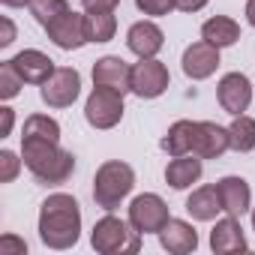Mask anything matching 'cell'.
<instances>
[{
    "label": "cell",
    "mask_w": 255,
    "mask_h": 255,
    "mask_svg": "<svg viewBox=\"0 0 255 255\" xmlns=\"http://www.w3.org/2000/svg\"><path fill=\"white\" fill-rule=\"evenodd\" d=\"M81 204L75 195L69 192H51L42 204H39V219H36V231L39 240L54 249V252H66L81 240Z\"/></svg>",
    "instance_id": "6da1fadb"
},
{
    "label": "cell",
    "mask_w": 255,
    "mask_h": 255,
    "mask_svg": "<svg viewBox=\"0 0 255 255\" xmlns=\"http://www.w3.org/2000/svg\"><path fill=\"white\" fill-rule=\"evenodd\" d=\"M21 159L39 186H63L75 174V153L51 138H21Z\"/></svg>",
    "instance_id": "7a4b0ae2"
},
{
    "label": "cell",
    "mask_w": 255,
    "mask_h": 255,
    "mask_svg": "<svg viewBox=\"0 0 255 255\" xmlns=\"http://www.w3.org/2000/svg\"><path fill=\"white\" fill-rule=\"evenodd\" d=\"M135 189V168L123 159H105L93 174V201L105 213H114Z\"/></svg>",
    "instance_id": "3957f363"
},
{
    "label": "cell",
    "mask_w": 255,
    "mask_h": 255,
    "mask_svg": "<svg viewBox=\"0 0 255 255\" xmlns=\"http://www.w3.org/2000/svg\"><path fill=\"white\" fill-rule=\"evenodd\" d=\"M141 237L144 234L129 219L105 213L102 219H96V225L90 231V246L99 255H135L141 249Z\"/></svg>",
    "instance_id": "277c9868"
},
{
    "label": "cell",
    "mask_w": 255,
    "mask_h": 255,
    "mask_svg": "<svg viewBox=\"0 0 255 255\" xmlns=\"http://www.w3.org/2000/svg\"><path fill=\"white\" fill-rule=\"evenodd\" d=\"M123 93L111 90V87H99L93 84V90L87 93L84 99V120L93 126V129L105 132V129H114V126L123 120Z\"/></svg>",
    "instance_id": "5b68a950"
},
{
    "label": "cell",
    "mask_w": 255,
    "mask_h": 255,
    "mask_svg": "<svg viewBox=\"0 0 255 255\" xmlns=\"http://www.w3.org/2000/svg\"><path fill=\"white\" fill-rule=\"evenodd\" d=\"M126 219H129L141 234H159L165 228V222L171 219L168 204L162 201V195L156 192H141L129 201L126 207Z\"/></svg>",
    "instance_id": "8992f818"
},
{
    "label": "cell",
    "mask_w": 255,
    "mask_h": 255,
    "mask_svg": "<svg viewBox=\"0 0 255 255\" xmlns=\"http://www.w3.org/2000/svg\"><path fill=\"white\" fill-rule=\"evenodd\" d=\"M39 96L48 108H69L81 96V72L75 66H57L51 78L39 87Z\"/></svg>",
    "instance_id": "52a82bcc"
},
{
    "label": "cell",
    "mask_w": 255,
    "mask_h": 255,
    "mask_svg": "<svg viewBox=\"0 0 255 255\" xmlns=\"http://www.w3.org/2000/svg\"><path fill=\"white\" fill-rule=\"evenodd\" d=\"M171 84V72L159 57H147L132 63V96L138 99H159Z\"/></svg>",
    "instance_id": "ba28073f"
},
{
    "label": "cell",
    "mask_w": 255,
    "mask_h": 255,
    "mask_svg": "<svg viewBox=\"0 0 255 255\" xmlns=\"http://www.w3.org/2000/svg\"><path fill=\"white\" fill-rule=\"evenodd\" d=\"M45 33L60 51H78L90 42L87 39V18H84V12H75V9H66L63 15L48 21Z\"/></svg>",
    "instance_id": "9c48e42d"
},
{
    "label": "cell",
    "mask_w": 255,
    "mask_h": 255,
    "mask_svg": "<svg viewBox=\"0 0 255 255\" xmlns=\"http://www.w3.org/2000/svg\"><path fill=\"white\" fill-rule=\"evenodd\" d=\"M252 96H255V90H252V78L246 72H225L216 84V102L231 117L246 114L252 105Z\"/></svg>",
    "instance_id": "30bf717a"
},
{
    "label": "cell",
    "mask_w": 255,
    "mask_h": 255,
    "mask_svg": "<svg viewBox=\"0 0 255 255\" xmlns=\"http://www.w3.org/2000/svg\"><path fill=\"white\" fill-rule=\"evenodd\" d=\"M219 51H222V48H216V45H210V42H204V39L186 45V48H183V57H180L183 75H186L189 81H207L210 75H216V69H219V63H222Z\"/></svg>",
    "instance_id": "8fae6325"
},
{
    "label": "cell",
    "mask_w": 255,
    "mask_h": 255,
    "mask_svg": "<svg viewBox=\"0 0 255 255\" xmlns=\"http://www.w3.org/2000/svg\"><path fill=\"white\" fill-rule=\"evenodd\" d=\"M126 48L138 60L159 57V51L165 48V33L153 18H141V21L129 24V30H126Z\"/></svg>",
    "instance_id": "7c38bea8"
},
{
    "label": "cell",
    "mask_w": 255,
    "mask_h": 255,
    "mask_svg": "<svg viewBox=\"0 0 255 255\" xmlns=\"http://www.w3.org/2000/svg\"><path fill=\"white\" fill-rule=\"evenodd\" d=\"M93 84L111 87L117 93H132V63H126L120 54H102L93 63Z\"/></svg>",
    "instance_id": "4fadbf2b"
},
{
    "label": "cell",
    "mask_w": 255,
    "mask_h": 255,
    "mask_svg": "<svg viewBox=\"0 0 255 255\" xmlns=\"http://www.w3.org/2000/svg\"><path fill=\"white\" fill-rule=\"evenodd\" d=\"M216 189H219V201H222V210L228 216H237L243 219L249 210H252V186L246 177L240 174H225L216 180Z\"/></svg>",
    "instance_id": "5bb4252c"
},
{
    "label": "cell",
    "mask_w": 255,
    "mask_h": 255,
    "mask_svg": "<svg viewBox=\"0 0 255 255\" xmlns=\"http://www.w3.org/2000/svg\"><path fill=\"white\" fill-rule=\"evenodd\" d=\"M210 249L216 255H234V252H246L249 249V240H246V231L240 225L237 216H222L213 222L210 228Z\"/></svg>",
    "instance_id": "9a60e30c"
},
{
    "label": "cell",
    "mask_w": 255,
    "mask_h": 255,
    "mask_svg": "<svg viewBox=\"0 0 255 255\" xmlns=\"http://www.w3.org/2000/svg\"><path fill=\"white\" fill-rule=\"evenodd\" d=\"M159 237V246L168 252V255H189V252H195L198 249V231H195V225L192 222H186V219H168L165 222V228L156 234Z\"/></svg>",
    "instance_id": "2e32d148"
},
{
    "label": "cell",
    "mask_w": 255,
    "mask_h": 255,
    "mask_svg": "<svg viewBox=\"0 0 255 255\" xmlns=\"http://www.w3.org/2000/svg\"><path fill=\"white\" fill-rule=\"evenodd\" d=\"M9 60H12V66L18 69V75L24 78V84H36V87H42V84L51 78V72L57 69L54 60H51L45 51H39V48H24V51H18V54L9 57Z\"/></svg>",
    "instance_id": "e0dca14e"
},
{
    "label": "cell",
    "mask_w": 255,
    "mask_h": 255,
    "mask_svg": "<svg viewBox=\"0 0 255 255\" xmlns=\"http://www.w3.org/2000/svg\"><path fill=\"white\" fill-rule=\"evenodd\" d=\"M231 150L228 126H219L213 120H198V138H195V156L201 159H219Z\"/></svg>",
    "instance_id": "ac0fdd59"
},
{
    "label": "cell",
    "mask_w": 255,
    "mask_h": 255,
    "mask_svg": "<svg viewBox=\"0 0 255 255\" xmlns=\"http://www.w3.org/2000/svg\"><path fill=\"white\" fill-rule=\"evenodd\" d=\"M204 174V159L195 153H183V156H171L165 165V183L177 192L192 189Z\"/></svg>",
    "instance_id": "d6986e66"
},
{
    "label": "cell",
    "mask_w": 255,
    "mask_h": 255,
    "mask_svg": "<svg viewBox=\"0 0 255 255\" xmlns=\"http://www.w3.org/2000/svg\"><path fill=\"white\" fill-rule=\"evenodd\" d=\"M186 213L192 216V222H216L219 219V213H225L222 210V201H219V189H216V183L210 186H195L192 192H189V198H186Z\"/></svg>",
    "instance_id": "ffe728a7"
},
{
    "label": "cell",
    "mask_w": 255,
    "mask_h": 255,
    "mask_svg": "<svg viewBox=\"0 0 255 255\" xmlns=\"http://www.w3.org/2000/svg\"><path fill=\"white\" fill-rule=\"evenodd\" d=\"M195 138H198V120H174L168 126V132L162 135L159 147L168 156H183L195 150Z\"/></svg>",
    "instance_id": "44dd1931"
},
{
    "label": "cell",
    "mask_w": 255,
    "mask_h": 255,
    "mask_svg": "<svg viewBox=\"0 0 255 255\" xmlns=\"http://www.w3.org/2000/svg\"><path fill=\"white\" fill-rule=\"evenodd\" d=\"M201 39L216 48H231L240 42V24L231 15H210L201 24Z\"/></svg>",
    "instance_id": "7402d4cb"
},
{
    "label": "cell",
    "mask_w": 255,
    "mask_h": 255,
    "mask_svg": "<svg viewBox=\"0 0 255 255\" xmlns=\"http://www.w3.org/2000/svg\"><path fill=\"white\" fill-rule=\"evenodd\" d=\"M228 135H231V150L234 153H252L255 150V117L237 114L228 123Z\"/></svg>",
    "instance_id": "603a6c76"
},
{
    "label": "cell",
    "mask_w": 255,
    "mask_h": 255,
    "mask_svg": "<svg viewBox=\"0 0 255 255\" xmlns=\"http://www.w3.org/2000/svg\"><path fill=\"white\" fill-rule=\"evenodd\" d=\"M87 18V39L93 45H105L117 33V15L114 12H84Z\"/></svg>",
    "instance_id": "cb8c5ba5"
},
{
    "label": "cell",
    "mask_w": 255,
    "mask_h": 255,
    "mask_svg": "<svg viewBox=\"0 0 255 255\" xmlns=\"http://www.w3.org/2000/svg\"><path fill=\"white\" fill-rule=\"evenodd\" d=\"M21 138H51V141H60V123L54 117H48V114H30L24 120Z\"/></svg>",
    "instance_id": "d4e9b609"
},
{
    "label": "cell",
    "mask_w": 255,
    "mask_h": 255,
    "mask_svg": "<svg viewBox=\"0 0 255 255\" xmlns=\"http://www.w3.org/2000/svg\"><path fill=\"white\" fill-rule=\"evenodd\" d=\"M27 9H30V15L45 27L48 21H54L57 15H63V12L72 9V6H69V0H30Z\"/></svg>",
    "instance_id": "484cf974"
},
{
    "label": "cell",
    "mask_w": 255,
    "mask_h": 255,
    "mask_svg": "<svg viewBox=\"0 0 255 255\" xmlns=\"http://www.w3.org/2000/svg\"><path fill=\"white\" fill-rule=\"evenodd\" d=\"M21 87H24V78L18 75L12 60H3V63H0V99H3V102L15 99L21 93Z\"/></svg>",
    "instance_id": "4316f807"
},
{
    "label": "cell",
    "mask_w": 255,
    "mask_h": 255,
    "mask_svg": "<svg viewBox=\"0 0 255 255\" xmlns=\"http://www.w3.org/2000/svg\"><path fill=\"white\" fill-rule=\"evenodd\" d=\"M21 168H24L21 153H15V150H9V147L0 150V183H12V180L21 174Z\"/></svg>",
    "instance_id": "83f0119b"
},
{
    "label": "cell",
    "mask_w": 255,
    "mask_h": 255,
    "mask_svg": "<svg viewBox=\"0 0 255 255\" xmlns=\"http://www.w3.org/2000/svg\"><path fill=\"white\" fill-rule=\"evenodd\" d=\"M135 6L147 18H162V15H171L177 9V0H135Z\"/></svg>",
    "instance_id": "f1b7e54d"
},
{
    "label": "cell",
    "mask_w": 255,
    "mask_h": 255,
    "mask_svg": "<svg viewBox=\"0 0 255 255\" xmlns=\"http://www.w3.org/2000/svg\"><path fill=\"white\" fill-rule=\"evenodd\" d=\"M0 255H27V243L15 234H3L0 237Z\"/></svg>",
    "instance_id": "f546056e"
},
{
    "label": "cell",
    "mask_w": 255,
    "mask_h": 255,
    "mask_svg": "<svg viewBox=\"0 0 255 255\" xmlns=\"http://www.w3.org/2000/svg\"><path fill=\"white\" fill-rule=\"evenodd\" d=\"M120 6V0H81L84 12H114Z\"/></svg>",
    "instance_id": "4dcf8cb0"
},
{
    "label": "cell",
    "mask_w": 255,
    "mask_h": 255,
    "mask_svg": "<svg viewBox=\"0 0 255 255\" xmlns=\"http://www.w3.org/2000/svg\"><path fill=\"white\" fill-rule=\"evenodd\" d=\"M15 42V21L9 15L0 18V48H9Z\"/></svg>",
    "instance_id": "1f68e13d"
},
{
    "label": "cell",
    "mask_w": 255,
    "mask_h": 255,
    "mask_svg": "<svg viewBox=\"0 0 255 255\" xmlns=\"http://www.w3.org/2000/svg\"><path fill=\"white\" fill-rule=\"evenodd\" d=\"M12 126H15V111L9 105H0V138L12 135Z\"/></svg>",
    "instance_id": "d6a6232c"
},
{
    "label": "cell",
    "mask_w": 255,
    "mask_h": 255,
    "mask_svg": "<svg viewBox=\"0 0 255 255\" xmlns=\"http://www.w3.org/2000/svg\"><path fill=\"white\" fill-rule=\"evenodd\" d=\"M207 3H210V0H177V9H180V12H189V15H192V12H201V9H204Z\"/></svg>",
    "instance_id": "836d02e7"
},
{
    "label": "cell",
    "mask_w": 255,
    "mask_h": 255,
    "mask_svg": "<svg viewBox=\"0 0 255 255\" xmlns=\"http://www.w3.org/2000/svg\"><path fill=\"white\" fill-rule=\"evenodd\" d=\"M243 15H246V24L255 30V0H246V6H243Z\"/></svg>",
    "instance_id": "e575fe53"
},
{
    "label": "cell",
    "mask_w": 255,
    "mask_h": 255,
    "mask_svg": "<svg viewBox=\"0 0 255 255\" xmlns=\"http://www.w3.org/2000/svg\"><path fill=\"white\" fill-rule=\"evenodd\" d=\"M6 9H21V6H30V0H0Z\"/></svg>",
    "instance_id": "d590c367"
},
{
    "label": "cell",
    "mask_w": 255,
    "mask_h": 255,
    "mask_svg": "<svg viewBox=\"0 0 255 255\" xmlns=\"http://www.w3.org/2000/svg\"><path fill=\"white\" fill-rule=\"evenodd\" d=\"M249 222H252V231H255V207L249 210Z\"/></svg>",
    "instance_id": "8d00e7d4"
}]
</instances>
